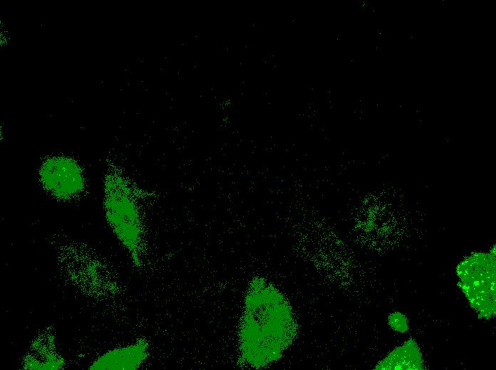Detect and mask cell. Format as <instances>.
<instances>
[{"mask_svg":"<svg viewBox=\"0 0 496 370\" xmlns=\"http://www.w3.org/2000/svg\"><path fill=\"white\" fill-rule=\"evenodd\" d=\"M462 289L474 308L483 316L495 310V263L492 255L475 254L460 265Z\"/></svg>","mask_w":496,"mask_h":370,"instance_id":"3957f363","label":"cell"},{"mask_svg":"<svg viewBox=\"0 0 496 370\" xmlns=\"http://www.w3.org/2000/svg\"><path fill=\"white\" fill-rule=\"evenodd\" d=\"M297 334L290 303L271 282L255 277L249 282L238 327L239 362L255 369L278 361Z\"/></svg>","mask_w":496,"mask_h":370,"instance_id":"6da1fadb","label":"cell"},{"mask_svg":"<svg viewBox=\"0 0 496 370\" xmlns=\"http://www.w3.org/2000/svg\"><path fill=\"white\" fill-rule=\"evenodd\" d=\"M149 343L144 338L131 344L107 351L90 366V369L135 370L140 368L149 355Z\"/></svg>","mask_w":496,"mask_h":370,"instance_id":"5b68a950","label":"cell"},{"mask_svg":"<svg viewBox=\"0 0 496 370\" xmlns=\"http://www.w3.org/2000/svg\"><path fill=\"white\" fill-rule=\"evenodd\" d=\"M23 363L26 369H60L64 366L53 332L45 331L33 340Z\"/></svg>","mask_w":496,"mask_h":370,"instance_id":"8992f818","label":"cell"},{"mask_svg":"<svg viewBox=\"0 0 496 370\" xmlns=\"http://www.w3.org/2000/svg\"><path fill=\"white\" fill-rule=\"evenodd\" d=\"M43 189L53 199L71 202L81 198L87 184L82 167L67 157H52L45 160L38 171Z\"/></svg>","mask_w":496,"mask_h":370,"instance_id":"277c9868","label":"cell"},{"mask_svg":"<svg viewBox=\"0 0 496 370\" xmlns=\"http://www.w3.org/2000/svg\"><path fill=\"white\" fill-rule=\"evenodd\" d=\"M103 188L106 222L133 263L140 266L144 248V226L140 204L143 190L115 167L106 170Z\"/></svg>","mask_w":496,"mask_h":370,"instance_id":"7a4b0ae2","label":"cell"},{"mask_svg":"<svg viewBox=\"0 0 496 370\" xmlns=\"http://www.w3.org/2000/svg\"><path fill=\"white\" fill-rule=\"evenodd\" d=\"M319 95V102H322V101L324 100V92L322 90H321V91L319 92V95Z\"/></svg>","mask_w":496,"mask_h":370,"instance_id":"52a82bcc","label":"cell"}]
</instances>
